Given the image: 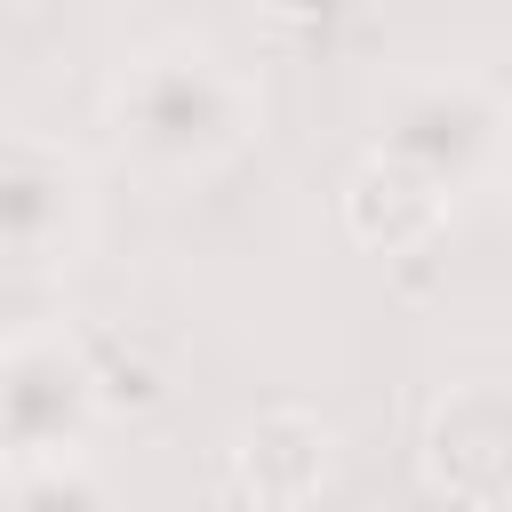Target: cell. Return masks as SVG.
<instances>
[{
  "label": "cell",
  "instance_id": "1",
  "mask_svg": "<svg viewBox=\"0 0 512 512\" xmlns=\"http://www.w3.org/2000/svg\"><path fill=\"white\" fill-rule=\"evenodd\" d=\"M112 136L160 168V176H200L224 168L256 136V88L200 40H160L144 48L120 88H112Z\"/></svg>",
  "mask_w": 512,
  "mask_h": 512
},
{
  "label": "cell",
  "instance_id": "4",
  "mask_svg": "<svg viewBox=\"0 0 512 512\" xmlns=\"http://www.w3.org/2000/svg\"><path fill=\"white\" fill-rule=\"evenodd\" d=\"M88 224V176L48 136H0V256L64 264Z\"/></svg>",
  "mask_w": 512,
  "mask_h": 512
},
{
  "label": "cell",
  "instance_id": "7",
  "mask_svg": "<svg viewBox=\"0 0 512 512\" xmlns=\"http://www.w3.org/2000/svg\"><path fill=\"white\" fill-rule=\"evenodd\" d=\"M232 472H240V488H248L264 512H296V504H312L320 480H328V424L304 416V408H272V416H256V424L240 432Z\"/></svg>",
  "mask_w": 512,
  "mask_h": 512
},
{
  "label": "cell",
  "instance_id": "3",
  "mask_svg": "<svg viewBox=\"0 0 512 512\" xmlns=\"http://www.w3.org/2000/svg\"><path fill=\"white\" fill-rule=\"evenodd\" d=\"M376 152L408 160L416 176H432V184L456 200L464 184H480V176L496 168V152H504V104H496V88H480V80H464V72L416 80V88L392 96Z\"/></svg>",
  "mask_w": 512,
  "mask_h": 512
},
{
  "label": "cell",
  "instance_id": "6",
  "mask_svg": "<svg viewBox=\"0 0 512 512\" xmlns=\"http://www.w3.org/2000/svg\"><path fill=\"white\" fill-rule=\"evenodd\" d=\"M344 224H352L360 248L400 256V248H416V240H432V232L448 224V192H440L432 176H416L408 160L368 152V160L352 168V184H344Z\"/></svg>",
  "mask_w": 512,
  "mask_h": 512
},
{
  "label": "cell",
  "instance_id": "2",
  "mask_svg": "<svg viewBox=\"0 0 512 512\" xmlns=\"http://www.w3.org/2000/svg\"><path fill=\"white\" fill-rule=\"evenodd\" d=\"M96 368L72 336H8L0 344V480L24 464H56L80 456L88 424H96Z\"/></svg>",
  "mask_w": 512,
  "mask_h": 512
},
{
  "label": "cell",
  "instance_id": "8",
  "mask_svg": "<svg viewBox=\"0 0 512 512\" xmlns=\"http://www.w3.org/2000/svg\"><path fill=\"white\" fill-rule=\"evenodd\" d=\"M0 512H112V496H104V480H96L80 456H56V464L8 472Z\"/></svg>",
  "mask_w": 512,
  "mask_h": 512
},
{
  "label": "cell",
  "instance_id": "9",
  "mask_svg": "<svg viewBox=\"0 0 512 512\" xmlns=\"http://www.w3.org/2000/svg\"><path fill=\"white\" fill-rule=\"evenodd\" d=\"M256 8H272V16H288V24H312V16H328L336 0H256Z\"/></svg>",
  "mask_w": 512,
  "mask_h": 512
},
{
  "label": "cell",
  "instance_id": "5",
  "mask_svg": "<svg viewBox=\"0 0 512 512\" xmlns=\"http://www.w3.org/2000/svg\"><path fill=\"white\" fill-rule=\"evenodd\" d=\"M424 472L440 496L472 504V512H496L504 496V472H512V408H504V384H456L432 424H424Z\"/></svg>",
  "mask_w": 512,
  "mask_h": 512
}]
</instances>
